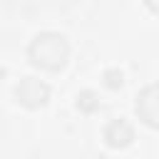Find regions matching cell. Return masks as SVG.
<instances>
[{"label": "cell", "instance_id": "1", "mask_svg": "<svg viewBox=\"0 0 159 159\" xmlns=\"http://www.w3.org/2000/svg\"><path fill=\"white\" fill-rule=\"evenodd\" d=\"M27 55H30L32 65L55 72V70L65 67V62L70 57V45L65 40V35H60V32H40L30 42Z\"/></svg>", "mask_w": 159, "mask_h": 159}, {"label": "cell", "instance_id": "5", "mask_svg": "<svg viewBox=\"0 0 159 159\" xmlns=\"http://www.w3.org/2000/svg\"><path fill=\"white\" fill-rule=\"evenodd\" d=\"M107 84L109 87H119L122 84V72H107Z\"/></svg>", "mask_w": 159, "mask_h": 159}, {"label": "cell", "instance_id": "2", "mask_svg": "<svg viewBox=\"0 0 159 159\" xmlns=\"http://www.w3.org/2000/svg\"><path fill=\"white\" fill-rule=\"evenodd\" d=\"M15 97H17L20 104L35 109V107H42V104L50 99V87H47L42 80H37V77H25V80L15 87Z\"/></svg>", "mask_w": 159, "mask_h": 159}, {"label": "cell", "instance_id": "4", "mask_svg": "<svg viewBox=\"0 0 159 159\" xmlns=\"http://www.w3.org/2000/svg\"><path fill=\"white\" fill-rule=\"evenodd\" d=\"M132 139H134V129H132V124H129L127 119H114V122H109L107 129H104V142H107L109 147H114V149L127 147Z\"/></svg>", "mask_w": 159, "mask_h": 159}, {"label": "cell", "instance_id": "3", "mask_svg": "<svg viewBox=\"0 0 159 159\" xmlns=\"http://www.w3.org/2000/svg\"><path fill=\"white\" fill-rule=\"evenodd\" d=\"M137 114L144 124L159 129V84H149L137 94Z\"/></svg>", "mask_w": 159, "mask_h": 159}, {"label": "cell", "instance_id": "6", "mask_svg": "<svg viewBox=\"0 0 159 159\" xmlns=\"http://www.w3.org/2000/svg\"><path fill=\"white\" fill-rule=\"evenodd\" d=\"M144 2H147V7H149L152 12H157V15H159V0H144Z\"/></svg>", "mask_w": 159, "mask_h": 159}]
</instances>
